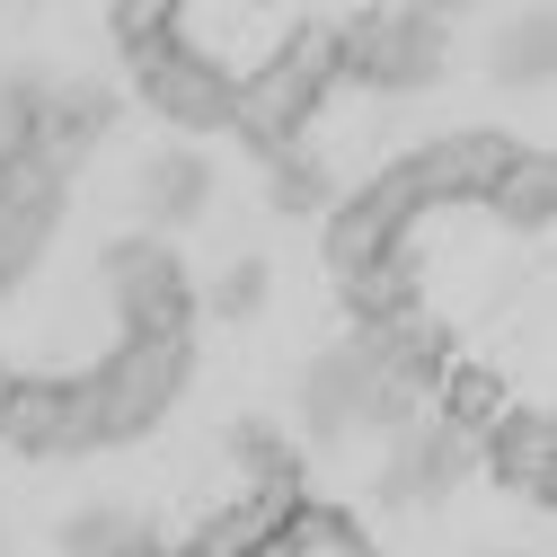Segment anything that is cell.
Instances as JSON below:
<instances>
[{
  "instance_id": "1",
  "label": "cell",
  "mask_w": 557,
  "mask_h": 557,
  "mask_svg": "<svg viewBox=\"0 0 557 557\" xmlns=\"http://www.w3.org/2000/svg\"><path fill=\"white\" fill-rule=\"evenodd\" d=\"M327 45H336V89L416 98L451 62V10H345L327 18Z\"/></svg>"
},
{
  "instance_id": "2",
  "label": "cell",
  "mask_w": 557,
  "mask_h": 557,
  "mask_svg": "<svg viewBox=\"0 0 557 557\" xmlns=\"http://www.w3.org/2000/svg\"><path fill=\"white\" fill-rule=\"evenodd\" d=\"M327 89H336V45H327V18H310L284 53L265 62V72L239 81V98H231V133L274 169V160H293V151L310 143V124H319Z\"/></svg>"
},
{
  "instance_id": "3",
  "label": "cell",
  "mask_w": 557,
  "mask_h": 557,
  "mask_svg": "<svg viewBox=\"0 0 557 557\" xmlns=\"http://www.w3.org/2000/svg\"><path fill=\"white\" fill-rule=\"evenodd\" d=\"M186 372H195V336H115L107 355L81 372V381H89V407H98L107 451H115V443H143L160 416L177 407Z\"/></svg>"
},
{
  "instance_id": "4",
  "label": "cell",
  "mask_w": 557,
  "mask_h": 557,
  "mask_svg": "<svg viewBox=\"0 0 557 557\" xmlns=\"http://www.w3.org/2000/svg\"><path fill=\"white\" fill-rule=\"evenodd\" d=\"M98 284L115 301V336H195V284L169 239H115L98 257Z\"/></svg>"
},
{
  "instance_id": "5",
  "label": "cell",
  "mask_w": 557,
  "mask_h": 557,
  "mask_svg": "<svg viewBox=\"0 0 557 557\" xmlns=\"http://www.w3.org/2000/svg\"><path fill=\"white\" fill-rule=\"evenodd\" d=\"M0 443L27 451V460H81V451H107L98 434V407H89V381L81 372H18L10 381V407H0Z\"/></svg>"
},
{
  "instance_id": "6",
  "label": "cell",
  "mask_w": 557,
  "mask_h": 557,
  "mask_svg": "<svg viewBox=\"0 0 557 557\" xmlns=\"http://www.w3.org/2000/svg\"><path fill=\"white\" fill-rule=\"evenodd\" d=\"M124 62H133V89H143V107H151L160 124H177V133H222V124H231V98H239V89H231L222 72H203L169 27L133 36Z\"/></svg>"
},
{
  "instance_id": "7",
  "label": "cell",
  "mask_w": 557,
  "mask_h": 557,
  "mask_svg": "<svg viewBox=\"0 0 557 557\" xmlns=\"http://www.w3.org/2000/svg\"><path fill=\"white\" fill-rule=\"evenodd\" d=\"M62 195H72V177H62L53 160H27V169H0V301H10L36 257L53 248L62 231Z\"/></svg>"
},
{
  "instance_id": "8",
  "label": "cell",
  "mask_w": 557,
  "mask_h": 557,
  "mask_svg": "<svg viewBox=\"0 0 557 557\" xmlns=\"http://www.w3.org/2000/svg\"><path fill=\"white\" fill-rule=\"evenodd\" d=\"M372 363H363V345L345 336V345H319V355L301 363V389H293V416H301V434L310 443H355L363 434V407H372Z\"/></svg>"
},
{
  "instance_id": "9",
  "label": "cell",
  "mask_w": 557,
  "mask_h": 557,
  "mask_svg": "<svg viewBox=\"0 0 557 557\" xmlns=\"http://www.w3.org/2000/svg\"><path fill=\"white\" fill-rule=\"evenodd\" d=\"M478 469L496 478L505 496L548 505L557 496V425H548V407H505L496 425L478 434Z\"/></svg>"
},
{
  "instance_id": "10",
  "label": "cell",
  "mask_w": 557,
  "mask_h": 557,
  "mask_svg": "<svg viewBox=\"0 0 557 557\" xmlns=\"http://www.w3.org/2000/svg\"><path fill=\"white\" fill-rule=\"evenodd\" d=\"M115 115H124V98L107 89V81H45V124H36V151L72 177V160H89L107 133H115Z\"/></svg>"
},
{
  "instance_id": "11",
  "label": "cell",
  "mask_w": 557,
  "mask_h": 557,
  "mask_svg": "<svg viewBox=\"0 0 557 557\" xmlns=\"http://www.w3.org/2000/svg\"><path fill=\"white\" fill-rule=\"evenodd\" d=\"M478 213H486V222H505V231H522V239H540V231L557 222V160L522 143V160H513L496 186H486Z\"/></svg>"
},
{
  "instance_id": "12",
  "label": "cell",
  "mask_w": 557,
  "mask_h": 557,
  "mask_svg": "<svg viewBox=\"0 0 557 557\" xmlns=\"http://www.w3.org/2000/svg\"><path fill=\"white\" fill-rule=\"evenodd\" d=\"M143 203H151L160 231H186L203 203H213V160H203V151H160L143 169Z\"/></svg>"
},
{
  "instance_id": "13",
  "label": "cell",
  "mask_w": 557,
  "mask_h": 557,
  "mask_svg": "<svg viewBox=\"0 0 557 557\" xmlns=\"http://www.w3.org/2000/svg\"><path fill=\"white\" fill-rule=\"evenodd\" d=\"M231 460L248 469L257 496H301V443L274 434L265 416H239V425H231Z\"/></svg>"
},
{
  "instance_id": "14",
  "label": "cell",
  "mask_w": 557,
  "mask_h": 557,
  "mask_svg": "<svg viewBox=\"0 0 557 557\" xmlns=\"http://www.w3.org/2000/svg\"><path fill=\"white\" fill-rule=\"evenodd\" d=\"M62 557H177V548H160L143 513L98 505V513H72V522H62Z\"/></svg>"
},
{
  "instance_id": "15",
  "label": "cell",
  "mask_w": 557,
  "mask_h": 557,
  "mask_svg": "<svg viewBox=\"0 0 557 557\" xmlns=\"http://www.w3.org/2000/svg\"><path fill=\"white\" fill-rule=\"evenodd\" d=\"M548 72H557V27H548V10H522L513 27H496V81H505V89H548Z\"/></svg>"
},
{
  "instance_id": "16",
  "label": "cell",
  "mask_w": 557,
  "mask_h": 557,
  "mask_svg": "<svg viewBox=\"0 0 557 557\" xmlns=\"http://www.w3.org/2000/svg\"><path fill=\"white\" fill-rule=\"evenodd\" d=\"M36 124H45V72H10L0 81V169H27L36 151Z\"/></svg>"
},
{
  "instance_id": "17",
  "label": "cell",
  "mask_w": 557,
  "mask_h": 557,
  "mask_svg": "<svg viewBox=\"0 0 557 557\" xmlns=\"http://www.w3.org/2000/svg\"><path fill=\"white\" fill-rule=\"evenodd\" d=\"M265 293H274V265H265V257H239L222 284H213V319H257Z\"/></svg>"
},
{
  "instance_id": "18",
  "label": "cell",
  "mask_w": 557,
  "mask_h": 557,
  "mask_svg": "<svg viewBox=\"0 0 557 557\" xmlns=\"http://www.w3.org/2000/svg\"><path fill=\"white\" fill-rule=\"evenodd\" d=\"M248 557H310V522H301V505H293V522L274 531L265 548H248Z\"/></svg>"
},
{
  "instance_id": "19",
  "label": "cell",
  "mask_w": 557,
  "mask_h": 557,
  "mask_svg": "<svg viewBox=\"0 0 557 557\" xmlns=\"http://www.w3.org/2000/svg\"><path fill=\"white\" fill-rule=\"evenodd\" d=\"M10 381H18V372H10V355H0V407H10Z\"/></svg>"
},
{
  "instance_id": "20",
  "label": "cell",
  "mask_w": 557,
  "mask_h": 557,
  "mask_svg": "<svg viewBox=\"0 0 557 557\" xmlns=\"http://www.w3.org/2000/svg\"><path fill=\"white\" fill-rule=\"evenodd\" d=\"M505 557H522V548H505Z\"/></svg>"
}]
</instances>
